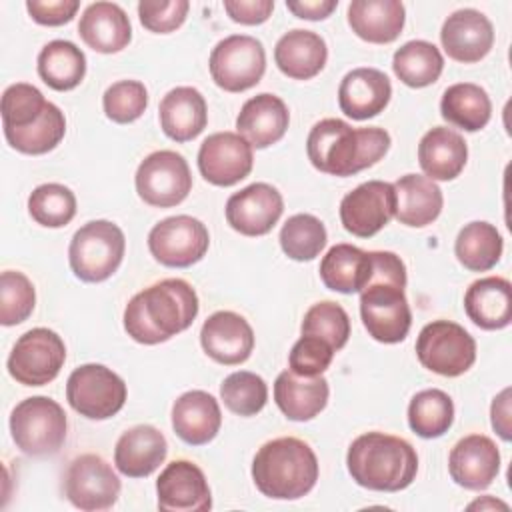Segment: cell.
I'll list each match as a JSON object with an SVG mask.
<instances>
[{"label": "cell", "instance_id": "obj_2", "mask_svg": "<svg viewBox=\"0 0 512 512\" xmlns=\"http://www.w3.org/2000/svg\"><path fill=\"white\" fill-rule=\"evenodd\" d=\"M388 148L390 134L384 128H352L340 118L316 122L306 140V154L312 166L340 178L374 166Z\"/></svg>", "mask_w": 512, "mask_h": 512}, {"label": "cell", "instance_id": "obj_39", "mask_svg": "<svg viewBox=\"0 0 512 512\" xmlns=\"http://www.w3.org/2000/svg\"><path fill=\"white\" fill-rule=\"evenodd\" d=\"M66 134V118L64 112L48 102L44 114L30 126L26 128H4V136L8 140V144L22 152V154H46L50 150H54L60 140Z\"/></svg>", "mask_w": 512, "mask_h": 512}, {"label": "cell", "instance_id": "obj_36", "mask_svg": "<svg viewBox=\"0 0 512 512\" xmlns=\"http://www.w3.org/2000/svg\"><path fill=\"white\" fill-rule=\"evenodd\" d=\"M38 74L52 90H72L84 80L86 56L70 40H52L38 54Z\"/></svg>", "mask_w": 512, "mask_h": 512}, {"label": "cell", "instance_id": "obj_28", "mask_svg": "<svg viewBox=\"0 0 512 512\" xmlns=\"http://www.w3.org/2000/svg\"><path fill=\"white\" fill-rule=\"evenodd\" d=\"M160 126L174 142L194 140L208 122V106L204 96L192 86L172 88L160 100Z\"/></svg>", "mask_w": 512, "mask_h": 512}, {"label": "cell", "instance_id": "obj_40", "mask_svg": "<svg viewBox=\"0 0 512 512\" xmlns=\"http://www.w3.org/2000/svg\"><path fill=\"white\" fill-rule=\"evenodd\" d=\"M454 422V402L438 388L418 392L408 404V424L420 438H438Z\"/></svg>", "mask_w": 512, "mask_h": 512}, {"label": "cell", "instance_id": "obj_34", "mask_svg": "<svg viewBox=\"0 0 512 512\" xmlns=\"http://www.w3.org/2000/svg\"><path fill=\"white\" fill-rule=\"evenodd\" d=\"M372 274V256L352 244L332 246L320 262V278L326 288L342 294L362 292Z\"/></svg>", "mask_w": 512, "mask_h": 512}, {"label": "cell", "instance_id": "obj_18", "mask_svg": "<svg viewBox=\"0 0 512 512\" xmlns=\"http://www.w3.org/2000/svg\"><path fill=\"white\" fill-rule=\"evenodd\" d=\"M158 508L166 512H206L212 494L204 472L190 460L170 462L156 480Z\"/></svg>", "mask_w": 512, "mask_h": 512}, {"label": "cell", "instance_id": "obj_27", "mask_svg": "<svg viewBox=\"0 0 512 512\" xmlns=\"http://www.w3.org/2000/svg\"><path fill=\"white\" fill-rule=\"evenodd\" d=\"M328 380L320 376H300L292 370L278 374L274 382V400L288 420L306 422L318 416L328 404Z\"/></svg>", "mask_w": 512, "mask_h": 512}, {"label": "cell", "instance_id": "obj_31", "mask_svg": "<svg viewBox=\"0 0 512 512\" xmlns=\"http://www.w3.org/2000/svg\"><path fill=\"white\" fill-rule=\"evenodd\" d=\"M468 318L484 330H502L512 322V284L502 276H486L464 294Z\"/></svg>", "mask_w": 512, "mask_h": 512}, {"label": "cell", "instance_id": "obj_24", "mask_svg": "<svg viewBox=\"0 0 512 512\" xmlns=\"http://www.w3.org/2000/svg\"><path fill=\"white\" fill-rule=\"evenodd\" d=\"M166 454L168 444L164 434L150 424H138L118 438L114 464L128 478H146L160 468Z\"/></svg>", "mask_w": 512, "mask_h": 512}, {"label": "cell", "instance_id": "obj_25", "mask_svg": "<svg viewBox=\"0 0 512 512\" xmlns=\"http://www.w3.org/2000/svg\"><path fill=\"white\" fill-rule=\"evenodd\" d=\"M220 426V404L204 390L184 392L172 406V428L190 446L208 444L216 438Z\"/></svg>", "mask_w": 512, "mask_h": 512}, {"label": "cell", "instance_id": "obj_47", "mask_svg": "<svg viewBox=\"0 0 512 512\" xmlns=\"http://www.w3.org/2000/svg\"><path fill=\"white\" fill-rule=\"evenodd\" d=\"M102 106L112 122L130 124L144 114L148 106V90L138 80H118L104 92Z\"/></svg>", "mask_w": 512, "mask_h": 512}, {"label": "cell", "instance_id": "obj_6", "mask_svg": "<svg viewBox=\"0 0 512 512\" xmlns=\"http://www.w3.org/2000/svg\"><path fill=\"white\" fill-rule=\"evenodd\" d=\"M66 412L48 396H30L10 414V432L16 448L28 456L56 454L66 440Z\"/></svg>", "mask_w": 512, "mask_h": 512}, {"label": "cell", "instance_id": "obj_5", "mask_svg": "<svg viewBox=\"0 0 512 512\" xmlns=\"http://www.w3.org/2000/svg\"><path fill=\"white\" fill-rule=\"evenodd\" d=\"M124 250V232L114 222L92 220L78 228L70 240V268L84 282H102L118 270Z\"/></svg>", "mask_w": 512, "mask_h": 512}, {"label": "cell", "instance_id": "obj_49", "mask_svg": "<svg viewBox=\"0 0 512 512\" xmlns=\"http://www.w3.org/2000/svg\"><path fill=\"white\" fill-rule=\"evenodd\" d=\"M190 10L188 0H142L138 4V16L146 30L156 34H168L180 28Z\"/></svg>", "mask_w": 512, "mask_h": 512}, {"label": "cell", "instance_id": "obj_9", "mask_svg": "<svg viewBox=\"0 0 512 512\" xmlns=\"http://www.w3.org/2000/svg\"><path fill=\"white\" fill-rule=\"evenodd\" d=\"M208 66L218 88L244 92L262 80L266 72V52L258 38L232 34L212 48Z\"/></svg>", "mask_w": 512, "mask_h": 512}, {"label": "cell", "instance_id": "obj_44", "mask_svg": "<svg viewBox=\"0 0 512 512\" xmlns=\"http://www.w3.org/2000/svg\"><path fill=\"white\" fill-rule=\"evenodd\" d=\"M300 330L302 336H316L328 342L334 350H340L350 338V318L338 302L324 300L308 308Z\"/></svg>", "mask_w": 512, "mask_h": 512}, {"label": "cell", "instance_id": "obj_21", "mask_svg": "<svg viewBox=\"0 0 512 512\" xmlns=\"http://www.w3.org/2000/svg\"><path fill=\"white\" fill-rule=\"evenodd\" d=\"M448 470L458 486L468 490H484L500 472L498 446L484 434L464 436L450 450Z\"/></svg>", "mask_w": 512, "mask_h": 512}, {"label": "cell", "instance_id": "obj_3", "mask_svg": "<svg viewBox=\"0 0 512 512\" xmlns=\"http://www.w3.org/2000/svg\"><path fill=\"white\" fill-rule=\"evenodd\" d=\"M346 464L358 486L376 492H400L412 484L418 472L414 446L384 432L360 434L348 448Z\"/></svg>", "mask_w": 512, "mask_h": 512}, {"label": "cell", "instance_id": "obj_7", "mask_svg": "<svg viewBox=\"0 0 512 512\" xmlns=\"http://www.w3.org/2000/svg\"><path fill=\"white\" fill-rule=\"evenodd\" d=\"M416 356L430 372L454 378L476 362V340L452 320H434L420 330Z\"/></svg>", "mask_w": 512, "mask_h": 512}, {"label": "cell", "instance_id": "obj_53", "mask_svg": "<svg viewBox=\"0 0 512 512\" xmlns=\"http://www.w3.org/2000/svg\"><path fill=\"white\" fill-rule=\"evenodd\" d=\"M338 6V0H288L286 8L304 20H324Z\"/></svg>", "mask_w": 512, "mask_h": 512}, {"label": "cell", "instance_id": "obj_1", "mask_svg": "<svg viewBox=\"0 0 512 512\" xmlns=\"http://www.w3.org/2000/svg\"><path fill=\"white\" fill-rule=\"evenodd\" d=\"M198 296L182 278L160 280L134 294L124 310V330L140 344H160L190 328Z\"/></svg>", "mask_w": 512, "mask_h": 512}, {"label": "cell", "instance_id": "obj_50", "mask_svg": "<svg viewBox=\"0 0 512 512\" xmlns=\"http://www.w3.org/2000/svg\"><path fill=\"white\" fill-rule=\"evenodd\" d=\"M80 8L78 0H28L26 10L42 26H62L70 22Z\"/></svg>", "mask_w": 512, "mask_h": 512}, {"label": "cell", "instance_id": "obj_32", "mask_svg": "<svg viewBox=\"0 0 512 512\" xmlns=\"http://www.w3.org/2000/svg\"><path fill=\"white\" fill-rule=\"evenodd\" d=\"M468 160L466 140L452 128L434 126L418 144V162L430 180H454Z\"/></svg>", "mask_w": 512, "mask_h": 512}, {"label": "cell", "instance_id": "obj_20", "mask_svg": "<svg viewBox=\"0 0 512 512\" xmlns=\"http://www.w3.org/2000/svg\"><path fill=\"white\" fill-rule=\"evenodd\" d=\"M440 42L452 60L462 64L480 62L492 50L494 26L482 12L462 8L444 20Z\"/></svg>", "mask_w": 512, "mask_h": 512}, {"label": "cell", "instance_id": "obj_51", "mask_svg": "<svg viewBox=\"0 0 512 512\" xmlns=\"http://www.w3.org/2000/svg\"><path fill=\"white\" fill-rule=\"evenodd\" d=\"M224 10L234 22L256 26L270 18L274 10V2L272 0H224Z\"/></svg>", "mask_w": 512, "mask_h": 512}, {"label": "cell", "instance_id": "obj_37", "mask_svg": "<svg viewBox=\"0 0 512 512\" xmlns=\"http://www.w3.org/2000/svg\"><path fill=\"white\" fill-rule=\"evenodd\" d=\"M504 242L500 232L490 222H470L466 224L454 244L458 262L472 272H486L494 268L502 256Z\"/></svg>", "mask_w": 512, "mask_h": 512}, {"label": "cell", "instance_id": "obj_12", "mask_svg": "<svg viewBox=\"0 0 512 512\" xmlns=\"http://www.w3.org/2000/svg\"><path fill=\"white\" fill-rule=\"evenodd\" d=\"M138 196L156 208H170L186 200L192 190V174L182 154L156 150L148 154L136 170Z\"/></svg>", "mask_w": 512, "mask_h": 512}, {"label": "cell", "instance_id": "obj_23", "mask_svg": "<svg viewBox=\"0 0 512 512\" xmlns=\"http://www.w3.org/2000/svg\"><path fill=\"white\" fill-rule=\"evenodd\" d=\"M288 122L290 112L284 100L262 92L244 102L236 118V130L252 148H268L286 134Z\"/></svg>", "mask_w": 512, "mask_h": 512}, {"label": "cell", "instance_id": "obj_33", "mask_svg": "<svg viewBox=\"0 0 512 512\" xmlns=\"http://www.w3.org/2000/svg\"><path fill=\"white\" fill-rule=\"evenodd\" d=\"M396 218L404 226L422 228L432 224L444 204L442 190L434 180L420 174H406L394 182Z\"/></svg>", "mask_w": 512, "mask_h": 512}, {"label": "cell", "instance_id": "obj_43", "mask_svg": "<svg viewBox=\"0 0 512 512\" xmlns=\"http://www.w3.org/2000/svg\"><path fill=\"white\" fill-rule=\"evenodd\" d=\"M220 396L230 412L238 416H254L266 406L268 386L262 376L248 370H238L224 378Z\"/></svg>", "mask_w": 512, "mask_h": 512}, {"label": "cell", "instance_id": "obj_41", "mask_svg": "<svg viewBox=\"0 0 512 512\" xmlns=\"http://www.w3.org/2000/svg\"><path fill=\"white\" fill-rule=\"evenodd\" d=\"M328 234L324 224L312 214L290 216L280 230V246L292 260H314L326 246Z\"/></svg>", "mask_w": 512, "mask_h": 512}, {"label": "cell", "instance_id": "obj_13", "mask_svg": "<svg viewBox=\"0 0 512 512\" xmlns=\"http://www.w3.org/2000/svg\"><path fill=\"white\" fill-rule=\"evenodd\" d=\"M210 246L206 226L188 214L160 220L148 234L150 254L168 268H188L204 258Z\"/></svg>", "mask_w": 512, "mask_h": 512}, {"label": "cell", "instance_id": "obj_45", "mask_svg": "<svg viewBox=\"0 0 512 512\" xmlns=\"http://www.w3.org/2000/svg\"><path fill=\"white\" fill-rule=\"evenodd\" d=\"M36 304L34 284L18 270H4L0 276V322L16 326L24 322Z\"/></svg>", "mask_w": 512, "mask_h": 512}, {"label": "cell", "instance_id": "obj_22", "mask_svg": "<svg viewBox=\"0 0 512 512\" xmlns=\"http://www.w3.org/2000/svg\"><path fill=\"white\" fill-rule=\"evenodd\" d=\"M392 84L378 68L350 70L338 88L340 110L352 120H368L378 116L390 102Z\"/></svg>", "mask_w": 512, "mask_h": 512}, {"label": "cell", "instance_id": "obj_54", "mask_svg": "<svg viewBox=\"0 0 512 512\" xmlns=\"http://www.w3.org/2000/svg\"><path fill=\"white\" fill-rule=\"evenodd\" d=\"M488 506H492V508H502V510H506L508 506L504 504V502H500V500H494L492 496H484V500H476V502H472L468 508L470 510H474V508H488Z\"/></svg>", "mask_w": 512, "mask_h": 512}, {"label": "cell", "instance_id": "obj_52", "mask_svg": "<svg viewBox=\"0 0 512 512\" xmlns=\"http://www.w3.org/2000/svg\"><path fill=\"white\" fill-rule=\"evenodd\" d=\"M510 388H504L494 400L490 408V418H492V428L502 440L512 438V422H510Z\"/></svg>", "mask_w": 512, "mask_h": 512}, {"label": "cell", "instance_id": "obj_17", "mask_svg": "<svg viewBox=\"0 0 512 512\" xmlns=\"http://www.w3.org/2000/svg\"><path fill=\"white\" fill-rule=\"evenodd\" d=\"M282 212V194L266 182L250 184L240 192H234L226 202V222L244 236L268 234Z\"/></svg>", "mask_w": 512, "mask_h": 512}, {"label": "cell", "instance_id": "obj_14", "mask_svg": "<svg viewBox=\"0 0 512 512\" xmlns=\"http://www.w3.org/2000/svg\"><path fill=\"white\" fill-rule=\"evenodd\" d=\"M120 488V478L98 454L74 458L64 478L66 498L86 512L112 508L120 496Z\"/></svg>", "mask_w": 512, "mask_h": 512}, {"label": "cell", "instance_id": "obj_48", "mask_svg": "<svg viewBox=\"0 0 512 512\" xmlns=\"http://www.w3.org/2000/svg\"><path fill=\"white\" fill-rule=\"evenodd\" d=\"M334 352L328 342L316 336H300L290 350L288 366L300 376H320L330 366Z\"/></svg>", "mask_w": 512, "mask_h": 512}, {"label": "cell", "instance_id": "obj_19", "mask_svg": "<svg viewBox=\"0 0 512 512\" xmlns=\"http://www.w3.org/2000/svg\"><path fill=\"white\" fill-rule=\"evenodd\" d=\"M204 352L224 366H236L250 358L254 350V332L244 316L220 310L206 318L200 330Z\"/></svg>", "mask_w": 512, "mask_h": 512}, {"label": "cell", "instance_id": "obj_26", "mask_svg": "<svg viewBox=\"0 0 512 512\" xmlns=\"http://www.w3.org/2000/svg\"><path fill=\"white\" fill-rule=\"evenodd\" d=\"M78 34L94 52L114 54L130 44L132 24L118 4L94 2L82 12Z\"/></svg>", "mask_w": 512, "mask_h": 512}, {"label": "cell", "instance_id": "obj_16", "mask_svg": "<svg viewBox=\"0 0 512 512\" xmlns=\"http://www.w3.org/2000/svg\"><path fill=\"white\" fill-rule=\"evenodd\" d=\"M254 164L252 146L236 132L210 134L198 150V170L214 186H234Z\"/></svg>", "mask_w": 512, "mask_h": 512}, {"label": "cell", "instance_id": "obj_8", "mask_svg": "<svg viewBox=\"0 0 512 512\" xmlns=\"http://www.w3.org/2000/svg\"><path fill=\"white\" fill-rule=\"evenodd\" d=\"M66 400L80 416L106 420L122 410L126 382L102 364H82L68 376Z\"/></svg>", "mask_w": 512, "mask_h": 512}, {"label": "cell", "instance_id": "obj_11", "mask_svg": "<svg viewBox=\"0 0 512 512\" xmlns=\"http://www.w3.org/2000/svg\"><path fill=\"white\" fill-rule=\"evenodd\" d=\"M64 360L62 338L54 330L32 328L16 340L8 356V372L18 384L44 386L60 374Z\"/></svg>", "mask_w": 512, "mask_h": 512}, {"label": "cell", "instance_id": "obj_42", "mask_svg": "<svg viewBox=\"0 0 512 512\" xmlns=\"http://www.w3.org/2000/svg\"><path fill=\"white\" fill-rule=\"evenodd\" d=\"M28 212L46 228H62L76 216V196L64 184H42L28 196Z\"/></svg>", "mask_w": 512, "mask_h": 512}, {"label": "cell", "instance_id": "obj_46", "mask_svg": "<svg viewBox=\"0 0 512 512\" xmlns=\"http://www.w3.org/2000/svg\"><path fill=\"white\" fill-rule=\"evenodd\" d=\"M46 106L48 100L36 86L16 82L8 86L2 94V126L26 128L44 114Z\"/></svg>", "mask_w": 512, "mask_h": 512}, {"label": "cell", "instance_id": "obj_29", "mask_svg": "<svg viewBox=\"0 0 512 512\" xmlns=\"http://www.w3.org/2000/svg\"><path fill=\"white\" fill-rule=\"evenodd\" d=\"M404 22L406 10L400 0H352L348 6L352 32L370 44L394 42Z\"/></svg>", "mask_w": 512, "mask_h": 512}, {"label": "cell", "instance_id": "obj_38", "mask_svg": "<svg viewBox=\"0 0 512 512\" xmlns=\"http://www.w3.org/2000/svg\"><path fill=\"white\" fill-rule=\"evenodd\" d=\"M392 70L402 84L410 88H424L440 78L444 58L432 42L410 40L394 52Z\"/></svg>", "mask_w": 512, "mask_h": 512}, {"label": "cell", "instance_id": "obj_35", "mask_svg": "<svg viewBox=\"0 0 512 512\" xmlns=\"http://www.w3.org/2000/svg\"><path fill=\"white\" fill-rule=\"evenodd\" d=\"M442 118L466 132L482 130L492 116V102L484 88L472 82H458L444 90L440 100Z\"/></svg>", "mask_w": 512, "mask_h": 512}, {"label": "cell", "instance_id": "obj_15", "mask_svg": "<svg viewBox=\"0 0 512 512\" xmlns=\"http://www.w3.org/2000/svg\"><path fill=\"white\" fill-rule=\"evenodd\" d=\"M396 216L394 184L368 180L348 192L340 202V222L346 232L370 238Z\"/></svg>", "mask_w": 512, "mask_h": 512}, {"label": "cell", "instance_id": "obj_10", "mask_svg": "<svg viewBox=\"0 0 512 512\" xmlns=\"http://www.w3.org/2000/svg\"><path fill=\"white\" fill-rule=\"evenodd\" d=\"M406 286L388 280H370L360 292V316L368 334L384 344L402 342L412 324L404 294Z\"/></svg>", "mask_w": 512, "mask_h": 512}, {"label": "cell", "instance_id": "obj_4", "mask_svg": "<svg viewBox=\"0 0 512 512\" xmlns=\"http://www.w3.org/2000/svg\"><path fill=\"white\" fill-rule=\"evenodd\" d=\"M252 480L268 498L296 500L316 486L318 458L310 444L300 438H274L256 452Z\"/></svg>", "mask_w": 512, "mask_h": 512}, {"label": "cell", "instance_id": "obj_30", "mask_svg": "<svg viewBox=\"0 0 512 512\" xmlns=\"http://www.w3.org/2000/svg\"><path fill=\"white\" fill-rule=\"evenodd\" d=\"M328 48L320 34L294 28L274 48V62L282 74L294 80H310L326 66Z\"/></svg>", "mask_w": 512, "mask_h": 512}]
</instances>
